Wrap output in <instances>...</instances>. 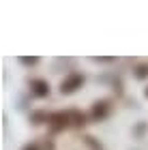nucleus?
Segmentation results:
<instances>
[{
  "mask_svg": "<svg viewBox=\"0 0 148 150\" xmlns=\"http://www.w3.org/2000/svg\"><path fill=\"white\" fill-rule=\"evenodd\" d=\"M30 88H32V94H35V97H47L50 94V84L45 79H32Z\"/></svg>",
  "mask_w": 148,
  "mask_h": 150,
  "instance_id": "obj_3",
  "label": "nucleus"
},
{
  "mask_svg": "<svg viewBox=\"0 0 148 150\" xmlns=\"http://www.w3.org/2000/svg\"><path fill=\"white\" fill-rule=\"evenodd\" d=\"M92 60H95V62H112L114 58H92Z\"/></svg>",
  "mask_w": 148,
  "mask_h": 150,
  "instance_id": "obj_8",
  "label": "nucleus"
},
{
  "mask_svg": "<svg viewBox=\"0 0 148 150\" xmlns=\"http://www.w3.org/2000/svg\"><path fill=\"white\" fill-rule=\"evenodd\" d=\"M47 120H50L52 131H62V129H64L67 125H69L71 116H69V114H64V112H56V114H52Z\"/></svg>",
  "mask_w": 148,
  "mask_h": 150,
  "instance_id": "obj_2",
  "label": "nucleus"
},
{
  "mask_svg": "<svg viewBox=\"0 0 148 150\" xmlns=\"http://www.w3.org/2000/svg\"><path fill=\"white\" fill-rule=\"evenodd\" d=\"M19 62L26 64V67H35V64H39V58H37V56H30V58H19Z\"/></svg>",
  "mask_w": 148,
  "mask_h": 150,
  "instance_id": "obj_7",
  "label": "nucleus"
},
{
  "mask_svg": "<svg viewBox=\"0 0 148 150\" xmlns=\"http://www.w3.org/2000/svg\"><path fill=\"white\" fill-rule=\"evenodd\" d=\"M69 116H71L73 120H75V125H77V127H84V125H86L84 114H79V112H75V110H73V112H69Z\"/></svg>",
  "mask_w": 148,
  "mask_h": 150,
  "instance_id": "obj_6",
  "label": "nucleus"
},
{
  "mask_svg": "<svg viewBox=\"0 0 148 150\" xmlns=\"http://www.w3.org/2000/svg\"><path fill=\"white\" fill-rule=\"evenodd\" d=\"M82 84H84V75L71 73L67 79H62V84H60V92H62V94H71V92H75Z\"/></svg>",
  "mask_w": 148,
  "mask_h": 150,
  "instance_id": "obj_1",
  "label": "nucleus"
},
{
  "mask_svg": "<svg viewBox=\"0 0 148 150\" xmlns=\"http://www.w3.org/2000/svg\"><path fill=\"white\" fill-rule=\"evenodd\" d=\"M144 94H146V97H148V88H146V90H144Z\"/></svg>",
  "mask_w": 148,
  "mask_h": 150,
  "instance_id": "obj_10",
  "label": "nucleus"
},
{
  "mask_svg": "<svg viewBox=\"0 0 148 150\" xmlns=\"http://www.w3.org/2000/svg\"><path fill=\"white\" fill-rule=\"evenodd\" d=\"M24 150H39L35 144H28V146H24Z\"/></svg>",
  "mask_w": 148,
  "mask_h": 150,
  "instance_id": "obj_9",
  "label": "nucleus"
},
{
  "mask_svg": "<svg viewBox=\"0 0 148 150\" xmlns=\"http://www.w3.org/2000/svg\"><path fill=\"white\" fill-rule=\"evenodd\" d=\"M133 75H135L137 79H146V77H148V64H140V67H135Z\"/></svg>",
  "mask_w": 148,
  "mask_h": 150,
  "instance_id": "obj_5",
  "label": "nucleus"
},
{
  "mask_svg": "<svg viewBox=\"0 0 148 150\" xmlns=\"http://www.w3.org/2000/svg\"><path fill=\"white\" fill-rule=\"evenodd\" d=\"M107 114H110V105H107L105 101H99V103L92 105V118H95V120L107 118Z\"/></svg>",
  "mask_w": 148,
  "mask_h": 150,
  "instance_id": "obj_4",
  "label": "nucleus"
}]
</instances>
